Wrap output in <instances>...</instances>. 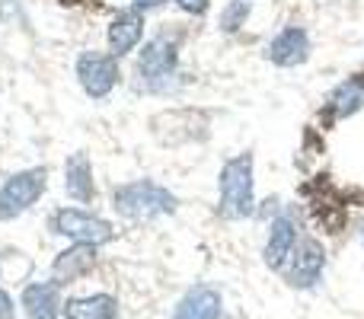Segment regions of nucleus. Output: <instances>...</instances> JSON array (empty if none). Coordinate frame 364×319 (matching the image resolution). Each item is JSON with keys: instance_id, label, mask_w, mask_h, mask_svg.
I'll use <instances>...</instances> for the list:
<instances>
[{"instance_id": "4", "label": "nucleus", "mask_w": 364, "mask_h": 319, "mask_svg": "<svg viewBox=\"0 0 364 319\" xmlns=\"http://www.w3.org/2000/svg\"><path fill=\"white\" fill-rule=\"evenodd\" d=\"M179 67V51L170 36H154L138 55V77L141 87L147 90H166L170 80L176 77Z\"/></svg>"}, {"instance_id": "6", "label": "nucleus", "mask_w": 364, "mask_h": 319, "mask_svg": "<svg viewBox=\"0 0 364 319\" xmlns=\"http://www.w3.org/2000/svg\"><path fill=\"white\" fill-rule=\"evenodd\" d=\"M77 77H80L83 93L102 99L119 83V58L106 55V51H83L77 58Z\"/></svg>"}, {"instance_id": "7", "label": "nucleus", "mask_w": 364, "mask_h": 319, "mask_svg": "<svg viewBox=\"0 0 364 319\" xmlns=\"http://www.w3.org/2000/svg\"><path fill=\"white\" fill-rule=\"evenodd\" d=\"M323 271H326V249L310 237L297 239L294 256H291V262L284 265V275H288L291 288H297V291L316 288V284L323 281Z\"/></svg>"}, {"instance_id": "19", "label": "nucleus", "mask_w": 364, "mask_h": 319, "mask_svg": "<svg viewBox=\"0 0 364 319\" xmlns=\"http://www.w3.org/2000/svg\"><path fill=\"white\" fill-rule=\"evenodd\" d=\"M13 310H16V307H13V297L6 294L4 284H0V319H10V316H13Z\"/></svg>"}, {"instance_id": "1", "label": "nucleus", "mask_w": 364, "mask_h": 319, "mask_svg": "<svg viewBox=\"0 0 364 319\" xmlns=\"http://www.w3.org/2000/svg\"><path fill=\"white\" fill-rule=\"evenodd\" d=\"M218 211L227 220H240L256 211V188H252V153L227 160L218 175Z\"/></svg>"}, {"instance_id": "13", "label": "nucleus", "mask_w": 364, "mask_h": 319, "mask_svg": "<svg viewBox=\"0 0 364 319\" xmlns=\"http://www.w3.org/2000/svg\"><path fill=\"white\" fill-rule=\"evenodd\" d=\"M93 265H96V246L74 243L70 249L58 252L55 265H51V275H55L58 284H70V281H77V278L87 275Z\"/></svg>"}, {"instance_id": "21", "label": "nucleus", "mask_w": 364, "mask_h": 319, "mask_svg": "<svg viewBox=\"0 0 364 319\" xmlns=\"http://www.w3.org/2000/svg\"><path fill=\"white\" fill-rule=\"evenodd\" d=\"M134 4H138V0H134Z\"/></svg>"}, {"instance_id": "12", "label": "nucleus", "mask_w": 364, "mask_h": 319, "mask_svg": "<svg viewBox=\"0 0 364 319\" xmlns=\"http://www.w3.org/2000/svg\"><path fill=\"white\" fill-rule=\"evenodd\" d=\"M141 38H144V16L138 10L115 13V19L109 23V48H112V55L122 58L128 51H134Z\"/></svg>"}, {"instance_id": "17", "label": "nucleus", "mask_w": 364, "mask_h": 319, "mask_svg": "<svg viewBox=\"0 0 364 319\" xmlns=\"http://www.w3.org/2000/svg\"><path fill=\"white\" fill-rule=\"evenodd\" d=\"M250 10H252L250 0H230V4L220 10V29H224V32L243 29L246 19H250Z\"/></svg>"}, {"instance_id": "10", "label": "nucleus", "mask_w": 364, "mask_h": 319, "mask_svg": "<svg viewBox=\"0 0 364 319\" xmlns=\"http://www.w3.org/2000/svg\"><path fill=\"white\" fill-rule=\"evenodd\" d=\"M265 58H269L272 64H278V67H297V64H304L310 58L307 29H301V26H288V29H282L269 42Z\"/></svg>"}, {"instance_id": "18", "label": "nucleus", "mask_w": 364, "mask_h": 319, "mask_svg": "<svg viewBox=\"0 0 364 319\" xmlns=\"http://www.w3.org/2000/svg\"><path fill=\"white\" fill-rule=\"evenodd\" d=\"M176 6L186 13H192V16H201V13L208 10V0H176Z\"/></svg>"}, {"instance_id": "8", "label": "nucleus", "mask_w": 364, "mask_h": 319, "mask_svg": "<svg viewBox=\"0 0 364 319\" xmlns=\"http://www.w3.org/2000/svg\"><path fill=\"white\" fill-rule=\"evenodd\" d=\"M297 224L294 217H288V214H282V217H275L269 224V237H265V249H262V259L265 265H269L272 271H284V265L291 262V256H294L297 249Z\"/></svg>"}, {"instance_id": "20", "label": "nucleus", "mask_w": 364, "mask_h": 319, "mask_svg": "<svg viewBox=\"0 0 364 319\" xmlns=\"http://www.w3.org/2000/svg\"><path fill=\"white\" fill-rule=\"evenodd\" d=\"M361 239H364V230H361Z\"/></svg>"}, {"instance_id": "3", "label": "nucleus", "mask_w": 364, "mask_h": 319, "mask_svg": "<svg viewBox=\"0 0 364 319\" xmlns=\"http://www.w3.org/2000/svg\"><path fill=\"white\" fill-rule=\"evenodd\" d=\"M45 185H48V173L45 166H32L23 173H13L10 179L0 185V220H13L26 214L38 198H42Z\"/></svg>"}, {"instance_id": "5", "label": "nucleus", "mask_w": 364, "mask_h": 319, "mask_svg": "<svg viewBox=\"0 0 364 319\" xmlns=\"http://www.w3.org/2000/svg\"><path fill=\"white\" fill-rule=\"evenodd\" d=\"M51 230H55L58 237H68L83 246H102L115 237L109 220L96 217V214H90V211H80V207H61V211H55Z\"/></svg>"}, {"instance_id": "11", "label": "nucleus", "mask_w": 364, "mask_h": 319, "mask_svg": "<svg viewBox=\"0 0 364 319\" xmlns=\"http://www.w3.org/2000/svg\"><path fill=\"white\" fill-rule=\"evenodd\" d=\"M224 316V297L211 284H195L179 297L173 319H220Z\"/></svg>"}, {"instance_id": "16", "label": "nucleus", "mask_w": 364, "mask_h": 319, "mask_svg": "<svg viewBox=\"0 0 364 319\" xmlns=\"http://www.w3.org/2000/svg\"><path fill=\"white\" fill-rule=\"evenodd\" d=\"M358 109H364V80H346L333 90L329 96V112L336 119H348L355 115Z\"/></svg>"}, {"instance_id": "15", "label": "nucleus", "mask_w": 364, "mask_h": 319, "mask_svg": "<svg viewBox=\"0 0 364 319\" xmlns=\"http://www.w3.org/2000/svg\"><path fill=\"white\" fill-rule=\"evenodd\" d=\"M61 319H119V301L112 294L68 297Z\"/></svg>"}, {"instance_id": "14", "label": "nucleus", "mask_w": 364, "mask_h": 319, "mask_svg": "<svg viewBox=\"0 0 364 319\" xmlns=\"http://www.w3.org/2000/svg\"><path fill=\"white\" fill-rule=\"evenodd\" d=\"M64 192L74 201H93V166H90V157L83 151L70 153L68 163H64Z\"/></svg>"}, {"instance_id": "2", "label": "nucleus", "mask_w": 364, "mask_h": 319, "mask_svg": "<svg viewBox=\"0 0 364 319\" xmlns=\"http://www.w3.org/2000/svg\"><path fill=\"white\" fill-rule=\"evenodd\" d=\"M112 201H115V211H119L122 217L134 220V224H144V220L164 217V214L176 211V195L151 179H138V182L119 185Z\"/></svg>"}, {"instance_id": "9", "label": "nucleus", "mask_w": 364, "mask_h": 319, "mask_svg": "<svg viewBox=\"0 0 364 319\" xmlns=\"http://www.w3.org/2000/svg\"><path fill=\"white\" fill-rule=\"evenodd\" d=\"M23 313L29 319H61L64 313V301H61V284L51 281H32L23 288Z\"/></svg>"}]
</instances>
